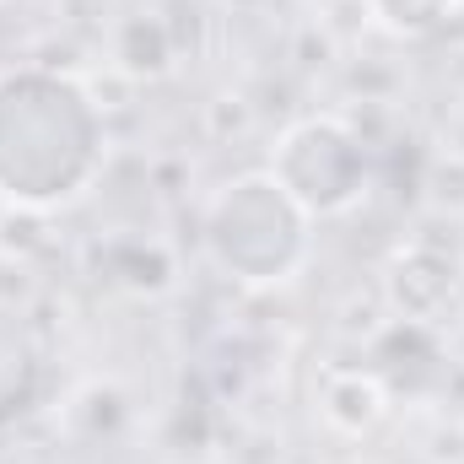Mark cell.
<instances>
[{
  "label": "cell",
  "instance_id": "6da1fadb",
  "mask_svg": "<svg viewBox=\"0 0 464 464\" xmlns=\"http://www.w3.org/2000/svg\"><path fill=\"white\" fill-rule=\"evenodd\" d=\"M103 162V114L65 71L22 65L0 76V200L54 211L76 200Z\"/></svg>",
  "mask_w": 464,
  "mask_h": 464
},
{
  "label": "cell",
  "instance_id": "277c9868",
  "mask_svg": "<svg viewBox=\"0 0 464 464\" xmlns=\"http://www.w3.org/2000/svg\"><path fill=\"white\" fill-rule=\"evenodd\" d=\"M378 11H383V22L389 27H400V33H438V27H449L454 22V11H459V0H372Z\"/></svg>",
  "mask_w": 464,
  "mask_h": 464
},
{
  "label": "cell",
  "instance_id": "5b68a950",
  "mask_svg": "<svg viewBox=\"0 0 464 464\" xmlns=\"http://www.w3.org/2000/svg\"><path fill=\"white\" fill-rule=\"evenodd\" d=\"M0 464H5V459H0Z\"/></svg>",
  "mask_w": 464,
  "mask_h": 464
},
{
  "label": "cell",
  "instance_id": "7a4b0ae2",
  "mask_svg": "<svg viewBox=\"0 0 464 464\" xmlns=\"http://www.w3.org/2000/svg\"><path fill=\"white\" fill-rule=\"evenodd\" d=\"M308 227L314 217L281 189L270 168L222 184L217 200L206 206V248L243 286L292 281L308 259Z\"/></svg>",
  "mask_w": 464,
  "mask_h": 464
},
{
  "label": "cell",
  "instance_id": "3957f363",
  "mask_svg": "<svg viewBox=\"0 0 464 464\" xmlns=\"http://www.w3.org/2000/svg\"><path fill=\"white\" fill-rule=\"evenodd\" d=\"M270 173L308 217H341L362 200L367 151L341 119H303L281 135Z\"/></svg>",
  "mask_w": 464,
  "mask_h": 464
}]
</instances>
